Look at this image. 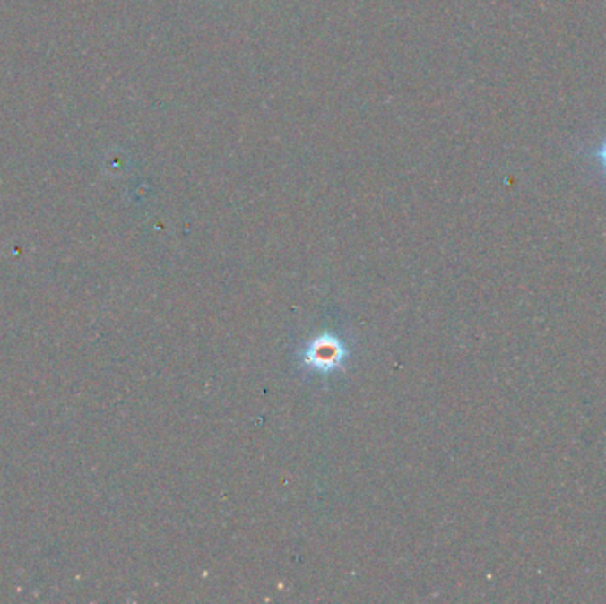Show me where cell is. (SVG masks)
Instances as JSON below:
<instances>
[{
	"mask_svg": "<svg viewBox=\"0 0 606 604\" xmlns=\"http://www.w3.org/2000/svg\"><path fill=\"white\" fill-rule=\"evenodd\" d=\"M344 358L342 344L333 337H319L305 353V364L316 371H330Z\"/></svg>",
	"mask_w": 606,
	"mask_h": 604,
	"instance_id": "cell-1",
	"label": "cell"
},
{
	"mask_svg": "<svg viewBox=\"0 0 606 604\" xmlns=\"http://www.w3.org/2000/svg\"><path fill=\"white\" fill-rule=\"evenodd\" d=\"M593 160H594V165L598 167V170L603 176H606V135L593 150Z\"/></svg>",
	"mask_w": 606,
	"mask_h": 604,
	"instance_id": "cell-2",
	"label": "cell"
}]
</instances>
